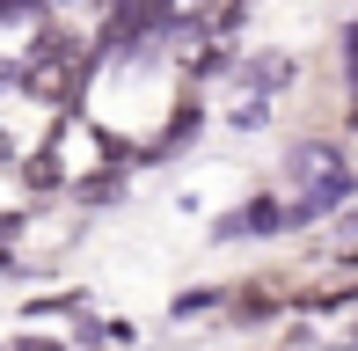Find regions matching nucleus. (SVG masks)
I'll use <instances>...</instances> for the list:
<instances>
[{
  "label": "nucleus",
  "mask_w": 358,
  "mask_h": 351,
  "mask_svg": "<svg viewBox=\"0 0 358 351\" xmlns=\"http://www.w3.org/2000/svg\"><path fill=\"white\" fill-rule=\"evenodd\" d=\"M285 176H292V213H300V220L329 213V205H344L358 190L344 147H329V139H300V147L285 154Z\"/></svg>",
  "instance_id": "obj_1"
},
{
  "label": "nucleus",
  "mask_w": 358,
  "mask_h": 351,
  "mask_svg": "<svg viewBox=\"0 0 358 351\" xmlns=\"http://www.w3.org/2000/svg\"><path fill=\"white\" fill-rule=\"evenodd\" d=\"M351 88H358V29H351Z\"/></svg>",
  "instance_id": "obj_6"
},
{
  "label": "nucleus",
  "mask_w": 358,
  "mask_h": 351,
  "mask_svg": "<svg viewBox=\"0 0 358 351\" xmlns=\"http://www.w3.org/2000/svg\"><path fill=\"white\" fill-rule=\"evenodd\" d=\"M271 308H285L278 300V285H241V300H234V315L249 322V315H271Z\"/></svg>",
  "instance_id": "obj_4"
},
{
  "label": "nucleus",
  "mask_w": 358,
  "mask_h": 351,
  "mask_svg": "<svg viewBox=\"0 0 358 351\" xmlns=\"http://www.w3.org/2000/svg\"><path fill=\"white\" fill-rule=\"evenodd\" d=\"M73 81H80L73 44H59V37H44L37 52H29V66H22V88H29V95H52V103H66Z\"/></svg>",
  "instance_id": "obj_2"
},
{
  "label": "nucleus",
  "mask_w": 358,
  "mask_h": 351,
  "mask_svg": "<svg viewBox=\"0 0 358 351\" xmlns=\"http://www.w3.org/2000/svg\"><path fill=\"white\" fill-rule=\"evenodd\" d=\"M0 162H8V139H0Z\"/></svg>",
  "instance_id": "obj_7"
},
{
  "label": "nucleus",
  "mask_w": 358,
  "mask_h": 351,
  "mask_svg": "<svg viewBox=\"0 0 358 351\" xmlns=\"http://www.w3.org/2000/svg\"><path fill=\"white\" fill-rule=\"evenodd\" d=\"M234 124H241V132L271 124V95H241V103H234Z\"/></svg>",
  "instance_id": "obj_5"
},
{
  "label": "nucleus",
  "mask_w": 358,
  "mask_h": 351,
  "mask_svg": "<svg viewBox=\"0 0 358 351\" xmlns=\"http://www.w3.org/2000/svg\"><path fill=\"white\" fill-rule=\"evenodd\" d=\"M285 81H292V59H285V52H256V59H249V88H256V95H278Z\"/></svg>",
  "instance_id": "obj_3"
}]
</instances>
